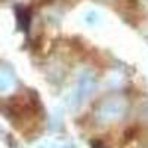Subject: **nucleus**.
Instances as JSON below:
<instances>
[{
	"label": "nucleus",
	"instance_id": "obj_2",
	"mask_svg": "<svg viewBox=\"0 0 148 148\" xmlns=\"http://www.w3.org/2000/svg\"><path fill=\"white\" fill-rule=\"evenodd\" d=\"M96 88V80L90 73H84L80 76L79 82H77V89H76V95H74V102L76 105H82L92 96V93L95 92Z\"/></svg>",
	"mask_w": 148,
	"mask_h": 148
},
{
	"label": "nucleus",
	"instance_id": "obj_1",
	"mask_svg": "<svg viewBox=\"0 0 148 148\" xmlns=\"http://www.w3.org/2000/svg\"><path fill=\"white\" fill-rule=\"evenodd\" d=\"M126 102L120 98H110L104 101L98 110V119L101 123H113L120 120L126 113Z\"/></svg>",
	"mask_w": 148,
	"mask_h": 148
},
{
	"label": "nucleus",
	"instance_id": "obj_3",
	"mask_svg": "<svg viewBox=\"0 0 148 148\" xmlns=\"http://www.w3.org/2000/svg\"><path fill=\"white\" fill-rule=\"evenodd\" d=\"M45 148H73L71 145H67V144H59V142H51L49 145H46Z\"/></svg>",
	"mask_w": 148,
	"mask_h": 148
}]
</instances>
